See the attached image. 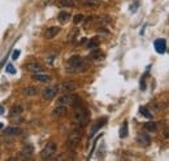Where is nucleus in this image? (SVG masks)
I'll use <instances>...</instances> for the list:
<instances>
[{
    "label": "nucleus",
    "mask_w": 169,
    "mask_h": 161,
    "mask_svg": "<svg viewBox=\"0 0 169 161\" xmlns=\"http://www.w3.org/2000/svg\"><path fill=\"white\" fill-rule=\"evenodd\" d=\"M59 31H60V27H59V26H51V27H48V29L46 30L44 38H46V39H54V38L59 34Z\"/></svg>",
    "instance_id": "nucleus-12"
},
{
    "label": "nucleus",
    "mask_w": 169,
    "mask_h": 161,
    "mask_svg": "<svg viewBox=\"0 0 169 161\" xmlns=\"http://www.w3.org/2000/svg\"><path fill=\"white\" fill-rule=\"evenodd\" d=\"M21 155H22V157H25V159H30L34 155V147L31 144H26L24 148L21 150Z\"/></svg>",
    "instance_id": "nucleus-14"
},
{
    "label": "nucleus",
    "mask_w": 169,
    "mask_h": 161,
    "mask_svg": "<svg viewBox=\"0 0 169 161\" xmlns=\"http://www.w3.org/2000/svg\"><path fill=\"white\" fill-rule=\"evenodd\" d=\"M24 111V107L22 105H13L9 111V116L11 117H16V116H20Z\"/></svg>",
    "instance_id": "nucleus-18"
},
{
    "label": "nucleus",
    "mask_w": 169,
    "mask_h": 161,
    "mask_svg": "<svg viewBox=\"0 0 169 161\" xmlns=\"http://www.w3.org/2000/svg\"><path fill=\"white\" fill-rule=\"evenodd\" d=\"M4 129V125L3 124H0V130H3Z\"/></svg>",
    "instance_id": "nucleus-34"
},
{
    "label": "nucleus",
    "mask_w": 169,
    "mask_h": 161,
    "mask_svg": "<svg viewBox=\"0 0 169 161\" xmlns=\"http://www.w3.org/2000/svg\"><path fill=\"white\" fill-rule=\"evenodd\" d=\"M4 111H5V109H4V107H3V105H0V116L4 114Z\"/></svg>",
    "instance_id": "nucleus-32"
},
{
    "label": "nucleus",
    "mask_w": 169,
    "mask_h": 161,
    "mask_svg": "<svg viewBox=\"0 0 169 161\" xmlns=\"http://www.w3.org/2000/svg\"><path fill=\"white\" fill-rule=\"evenodd\" d=\"M22 94L25 95V96H35V95L39 94V89L37 86H29V87H25V89L22 90Z\"/></svg>",
    "instance_id": "nucleus-13"
},
{
    "label": "nucleus",
    "mask_w": 169,
    "mask_h": 161,
    "mask_svg": "<svg viewBox=\"0 0 169 161\" xmlns=\"http://www.w3.org/2000/svg\"><path fill=\"white\" fill-rule=\"evenodd\" d=\"M25 69L28 72H31V73H38V72H42L43 70V66L39 63L37 61H33V63H28L25 65Z\"/></svg>",
    "instance_id": "nucleus-11"
},
{
    "label": "nucleus",
    "mask_w": 169,
    "mask_h": 161,
    "mask_svg": "<svg viewBox=\"0 0 169 161\" xmlns=\"http://www.w3.org/2000/svg\"><path fill=\"white\" fill-rule=\"evenodd\" d=\"M137 142L139 143V144L147 147V146H150V143H151V138L147 135V134H139L137 138Z\"/></svg>",
    "instance_id": "nucleus-16"
},
{
    "label": "nucleus",
    "mask_w": 169,
    "mask_h": 161,
    "mask_svg": "<svg viewBox=\"0 0 169 161\" xmlns=\"http://www.w3.org/2000/svg\"><path fill=\"white\" fill-rule=\"evenodd\" d=\"M5 72H7V73H11V74H15V73H16L15 66H13L12 64H7V66H5Z\"/></svg>",
    "instance_id": "nucleus-28"
},
{
    "label": "nucleus",
    "mask_w": 169,
    "mask_h": 161,
    "mask_svg": "<svg viewBox=\"0 0 169 161\" xmlns=\"http://www.w3.org/2000/svg\"><path fill=\"white\" fill-rule=\"evenodd\" d=\"M128 137V121H124L122 127L120 129V138H126Z\"/></svg>",
    "instance_id": "nucleus-23"
},
{
    "label": "nucleus",
    "mask_w": 169,
    "mask_h": 161,
    "mask_svg": "<svg viewBox=\"0 0 169 161\" xmlns=\"http://www.w3.org/2000/svg\"><path fill=\"white\" fill-rule=\"evenodd\" d=\"M143 127H145L146 131L154 133V131L158 130V125H156V122H154V121H150V122H146L145 125H143Z\"/></svg>",
    "instance_id": "nucleus-20"
},
{
    "label": "nucleus",
    "mask_w": 169,
    "mask_h": 161,
    "mask_svg": "<svg viewBox=\"0 0 169 161\" xmlns=\"http://www.w3.org/2000/svg\"><path fill=\"white\" fill-rule=\"evenodd\" d=\"M99 22L108 24V22H111V18H109V17H107V16H104V17H100V18H99Z\"/></svg>",
    "instance_id": "nucleus-30"
},
{
    "label": "nucleus",
    "mask_w": 169,
    "mask_h": 161,
    "mask_svg": "<svg viewBox=\"0 0 169 161\" xmlns=\"http://www.w3.org/2000/svg\"><path fill=\"white\" fill-rule=\"evenodd\" d=\"M86 2H90V3H94V2H98V0H86Z\"/></svg>",
    "instance_id": "nucleus-33"
},
{
    "label": "nucleus",
    "mask_w": 169,
    "mask_h": 161,
    "mask_svg": "<svg viewBox=\"0 0 169 161\" xmlns=\"http://www.w3.org/2000/svg\"><path fill=\"white\" fill-rule=\"evenodd\" d=\"M91 59L96 60V61H102V60H104V55L100 53V51H96V50H95L93 53H91Z\"/></svg>",
    "instance_id": "nucleus-24"
},
{
    "label": "nucleus",
    "mask_w": 169,
    "mask_h": 161,
    "mask_svg": "<svg viewBox=\"0 0 169 161\" xmlns=\"http://www.w3.org/2000/svg\"><path fill=\"white\" fill-rule=\"evenodd\" d=\"M67 113H68V107H65V105H57L54 111H52V116H54L55 118H61V117H64Z\"/></svg>",
    "instance_id": "nucleus-10"
},
{
    "label": "nucleus",
    "mask_w": 169,
    "mask_h": 161,
    "mask_svg": "<svg viewBox=\"0 0 169 161\" xmlns=\"http://www.w3.org/2000/svg\"><path fill=\"white\" fill-rule=\"evenodd\" d=\"M81 139H82V129L78 127L77 130H74V131H72L70 134H69L68 140H67V147L72 151L76 150L78 147V144H80Z\"/></svg>",
    "instance_id": "nucleus-4"
},
{
    "label": "nucleus",
    "mask_w": 169,
    "mask_h": 161,
    "mask_svg": "<svg viewBox=\"0 0 169 161\" xmlns=\"http://www.w3.org/2000/svg\"><path fill=\"white\" fill-rule=\"evenodd\" d=\"M31 78L34 81H37V82H48V81H51V77L48 74H43L42 72L34 73Z\"/></svg>",
    "instance_id": "nucleus-15"
},
{
    "label": "nucleus",
    "mask_w": 169,
    "mask_h": 161,
    "mask_svg": "<svg viewBox=\"0 0 169 161\" xmlns=\"http://www.w3.org/2000/svg\"><path fill=\"white\" fill-rule=\"evenodd\" d=\"M106 124H107V118H106V117H103L102 120L99 118V120L96 121V122H95V124L93 125V127H91V130H90V135H89V139L93 138V137L95 135V134H96V133H98L99 130H100V129H102Z\"/></svg>",
    "instance_id": "nucleus-8"
},
{
    "label": "nucleus",
    "mask_w": 169,
    "mask_h": 161,
    "mask_svg": "<svg viewBox=\"0 0 169 161\" xmlns=\"http://www.w3.org/2000/svg\"><path fill=\"white\" fill-rule=\"evenodd\" d=\"M99 44H100V42H99V38L98 37H94V38H91L89 43H87V48L89 50H96Z\"/></svg>",
    "instance_id": "nucleus-19"
},
{
    "label": "nucleus",
    "mask_w": 169,
    "mask_h": 161,
    "mask_svg": "<svg viewBox=\"0 0 169 161\" xmlns=\"http://www.w3.org/2000/svg\"><path fill=\"white\" fill-rule=\"evenodd\" d=\"M57 87L56 86H52V87H46L44 90H43L42 92V99L43 100H51L56 96V94H57Z\"/></svg>",
    "instance_id": "nucleus-7"
},
{
    "label": "nucleus",
    "mask_w": 169,
    "mask_h": 161,
    "mask_svg": "<svg viewBox=\"0 0 169 161\" xmlns=\"http://www.w3.org/2000/svg\"><path fill=\"white\" fill-rule=\"evenodd\" d=\"M154 46H155V51L158 52V53H160V55L165 53V51H167L165 39H156V40L154 42Z\"/></svg>",
    "instance_id": "nucleus-9"
},
{
    "label": "nucleus",
    "mask_w": 169,
    "mask_h": 161,
    "mask_svg": "<svg viewBox=\"0 0 169 161\" xmlns=\"http://www.w3.org/2000/svg\"><path fill=\"white\" fill-rule=\"evenodd\" d=\"M137 8H138V3H134L133 5H130V11H132V12L134 13V12L137 11Z\"/></svg>",
    "instance_id": "nucleus-31"
},
{
    "label": "nucleus",
    "mask_w": 169,
    "mask_h": 161,
    "mask_svg": "<svg viewBox=\"0 0 169 161\" xmlns=\"http://www.w3.org/2000/svg\"><path fill=\"white\" fill-rule=\"evenodd\" d=\"M20 53H21V51H20V50H16V51H13V53H12V60H13V61L18 59Z\"/></svg>",
    "instance_id": "nucleus-29"
},
{
    "label": "nucleus",
    "mask_w": 169,
    "mask_h": 161,
    "mask_svg": "<svg viewBox=\"0 0 169 161\" xmlns=\"http://www.w3.org/2000/svg\"><path fill=\"white\" fill-rule=\"evenodd\" d=\"M85 21V16L81 14V13H78V14H76L74 17H73V22H74V25H78L81 22H83Z\"/></svg>",
    "instance_id": "nucleus-26"
},
{
    "label": "nucleus",
    "mask_w": 169,
    "mask_h": 161,
    "mask_svg": "<svg viewBox=\"0 0 169 161\" xmlns=\"http://www.w3.org/2000/svg\"><path fill=\"white\" fill-rule=\"evenodd\" d=\"M72 121L77 127H81V129H83L85 126L90 122V114H89L87 109H86L83 105H81V101L78 103L77 105H74Z\"/></svg>",
    "instance_id": "nucleus-1"
},
{
    "label": "nucleus",
    "mask_w": 169,
    "mask_h": 161,
    "mask_svg": "<svg viewBox=\"0 0 169 161\" xmlns=\"http://www.w3.org/2000/svg\"><path fill=\"white\" fill-rule=\"evenodd\" d=\"M4 133L7 135H21L22 134V130L20 127H16V126H9V127L4 129Z\"/></svg>",
    "instance_id": "nucleus-17"
},
{
    "label": "nucleus",
    "mask_w": 169,
    "mask_h": 161,
    "mask_svg": "<svg viewBox=\"0 0 169 161\" xmlns=\"http://www.w3.org/2000/svg\"><path fill=\"white\" fill-rule=\"evenodd\" d=\"M56 152H57V146H56V143L48 142L44 146V148L42 150L41 156H42V159H44V160H50L56 155Z\"/></svg>",
    "instance_id": "nucleus-5"
},
{
    "label": "nucleus",
    "mask_w": 169,
    "mask_h": 161,
    "mask_svg": "<svg viewBox=\"0 0 169 161\" xmlns=\"http://www.w3.org/2000/svg\"><path fill=\"white\" fill-rule=\"evenodd\" d=\"M57 4L59 7H63V8H67V7H74V2L73 0H57Z\"/></svg>",
    "instance_id": "nucleus-21"
},
{
    "label": "nucleus",
    "mask_w": 169,
    "mask_h": 161,
    "mask_svg": "<svg viewBox=\"0 0 169 161\" xmlns=\"http://www.w3.org/2000/svg\"><path fill=\"white\" fill-rule=\"evenodd\" d=\"M150 107L152 108L154 111H156V112H160V111L163 109V105H161V104H158V103H151Z\"/></svg>",
    "instance_id": "nucleus-27"
},
{
    "label": "nucleus",
    "mask_w": 169,
    "mask_h": 161,
    "mask_svg": "<svg viewBox=\"0 0 169 161\" xmlns=\"http://www.w3.org/2000/svg\"><path fill=\"white\" fill-rule=\"evenodd\" d=\"M139 112H141V114H143L146 117V118H152V113H151L147 108H145V107H141L139 108Z\"/></svg>",
    "instance_id": "nucleus-25"
},
{
    "label": "nucleus",
    "mask_w": 169,
    "mask_h": 161,
    "mask_svg": "<svg viewBox=\"0 0 169 161\" xmlns=\"http://www.w3.org/2000/svg\"><path fill=\"white\" fill-rule=\"evenodd\" d=\"M87 69V63L85 61L83 57L81 56H72L68 61V68L67 72L68 73H80V72H85Z\"/></svg>",
    "instance_id": "nucleus-2"
},
{
    "label": "nucleus",
    "mask_w": 169,
    "mask_h": 161,
    "mask_svg": "<svg viewBox=\"0 0 169 161\" xmlns=\"http://www.w3.org/2000/svg\"><path fill=\"white\" fill-rule=\"evenodd\" d=\"M81 101L80 96H77L73 92L65 94L57 99V105H65V107H74Z\"/></svg>",
    "instance_id": "nucleus-3"
},
{
    "label": "nucleus",
    "mask_w": 169,
    "mask_h": 161,
    "mask_svg": "<svg viewBox=\"0 0 169 161\" xmlns=\"http://www.w3.org/2000/svg\"><path fill=\"white\" fill-rule=\"evenodd\" d=\"M77 83L73 81H65L63 82V83L57 85L56 87H57V91H60V92H64V94H69V92H73L74 90H77Z\"/></svg>",
    "instance_id": "nucleus-6"
},
{
    "label": "nucleus",
    "mask_w": 169,
    "mask_h": 161,
    "mask_svg": "<svg viewBox=\"0 0 169 161\" xmlns=\"http://www.w3.org/2000/svg\"><path fill=\"white\" fill-rule=\"evenodd\" d=\"M69 17H70L69 12H61V13H59L57 20H59L61 24H65V22H68V21H69Z\"/></svg>",
    "instance_id": "nucleus-22"
}]
</instances>
